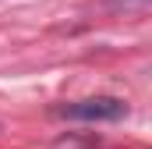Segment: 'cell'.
<instances>
[{"mask_svg":"<svg viewBox=\"0 0 152 149\" xmlns=\"http://www.w3.org/2000/svg\"><path fill=\"white\" fill-rule=\"evenodd\" d=\"M57 117H67V121H124L127 103L117 100V96H88V100L60 103Z\"/></svg>","mask_w":152,"mask_h":149,"instance_id":"obj_1","label":"cell"}]
</instances>
